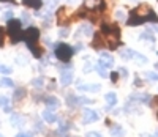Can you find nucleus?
I'll list each match as a JSON object with an SVG mask.
<instances>
[{"mask_svg":"<svg viewBox=\"0 0 158 137\" xmlns=\"http://www.w3.org/2000/svg\"><path fill=\"white\" fill-rule=\"evenodd\" d=\"M153 21L158 22V18L155 16V13L152 11V8H149V5H139L136 10L131 11V16L128 19V25H139L142 22H147V21Z\"/></svg>","mask_w":158,"mask_h":137,"instance_id":"obj_1","label":"nucleus"},{"mask_svg":"<svg viewBox=\"0 0 158 137\" xmlns=\"http://www.w3.org/2000/svg\"><path fill=\"white\" fill-rule=\"evenodd\" d=\"M74 54V49L70 47L68 44H59L56 47V57L62 62H70V58L73 57Z\"/></svg>","mask_w":158,"mask_h":137,"instance_id":"obj_2","label":"nucleus"},{"mask_svg":"<svg viewBox=\"0 0 158 137\" xmlns=\"http://www.w3.org/2000/svg\"><path fill=\"white\" fill-rule=\"evenodd\" d=\"M38 36H40V32H38V29H35V27H29V29L24 32V39H25V43H27V46L36 44Z\"/></svg>","mask_w":158,"mask_h":137,"instance_id":"obj_3","label":"nucleus"},{"mask_svg":"<svg viewBox=\"0 0 158 137\" xmlns=\"http://www.w3.org/2000/svg\"><path fill=\"white\" fill-rule=\"evenodd\" d=\"M112 63H114V58H112L111 54H108V52H101V54H100V62H98L100 66H103V68H111Z\"/></svg>","mask_w":158,"mask_h":137,"instance_id":"obj_4","label":"nucleus"},{"mask_svg":"<svg viewBox=\"0 0 158 137\" xmlns=\"http://www.w3.org/2000/svg\"><path fill=\"white\" fill-rule=\"evenodd\" d=\"M100 118V115L95 111H90V109H85L84 114H82V121L84 123H94Z\"/></svg>","mask_w":158,"mask_h":137,"instance_id":"obj_5","label":"nucleus"},{"mask_svg":"<svg viewBox=\"0 0 158 137\" xmlns=\"http://www.w3.org/2000/svg\"><path fill=\"white\" fill-rule=\"evenodd\" d=\"M68 21H70V14L67 13V8H60L57 11V22L60 25H65V24H68Z\"/></svg>","mask_w":158,"mask_h":137,"instance_id":"obj_6","label":"nucleus"},{"mask_svg":"<svg viewBox=\"0 0 158 137\" xmlns=\"http://www.w3.org/2000/svg\"><path fill=\"white\" fill-rule=\"evenodd\" d=\"M43 120L46 123H56L57 121V115L52 112V109H46V111L43 112Z\"/></svg>","mask_w":158,"mask_h":137,"instance_id":"obj_7","label":"nucleus"},{"mask_svg":"<svg viewBox=\"0 0 158 137\" xmlns=\"http://www.w3.org/2000/svg\"><path fill=\"white\" fill-rule=\"evenodd\" d=\"M60 82H62V85H70L73 82V73L71 71H62Z\"/></svg>","mask_w":158,"mask_h":137,"instance_id":"obj_8","label":"nucleus"},{"mask_svg":"<svg viewBox=\"0 0 158 137\" xmlns=\"http://www.w3.org/2000/svg\"><path fill=\"white\" fill-rule=\"evenodd\" d=\"M104 44H106L104 38H103L100 33H97V35H95V39L92 41V47H95V49H101V47H104Z\"/></svg>","mask_w":158,"mask_h":137,"instance_id":"obj_9","label":"nucleus"},{"mask_svg":"<svg viewBox=\"0 0 158 137\" xmlns=\"http://www.w3.org/2000/svg\"><path fill=\"white\" fill-rule=\"evenodd\" d=\"M22 3H24L25 6H29V8L38 10V8H41L43 0H22Z\"/></svg>","mask_w":158,"mask_h":137,"instance_id":"obj_10","label":"nucleus"},{"mask_svg":"<svg viewBox=\"0 0 158 137\" xmlns=\"http://www.w3.org/2000/svg\"><path fill=\"white\" fill-rule=\"evenodd\" d=\"M44 103H46L48 109H56V107H59V99H57L56 96H48V98L44 99Z\"/></svg>","mask_w":158,"mask_h":137,"instance_id":"obj_11","label":"nucleus"},{"mask_svg":"<svg viewBox=\"0 0 158 137\" xmlns=\"http://www.w3.org/2000/svg\"><path fill=\"white\" fill-rule=\"evenodd\" d=\"M131 99H141V103L144 104H150L152 96L150 95H135V96H131Z\"/></svg>","mask_w":158,"mask_h":137,"instance_id":"obj_12","label":"nucleus"},{"mask_svg":"<svg viewBox=\"0 0 158 137\" xmlns=\"http://www.w3.org/2000/svg\"><path fill=\"white\" fill-rule=\"evenodd\" d=\"M79 88L84 90V91H98L100 90V85L98 84H84V85H81Z\"/></svg>","mask_w":158,"mask_h":137,"instance_id":"obj_13","label":"nucleus"},{"mask_svg":"<svg viewBox=\"0 0 158 137\" xmlns=\"http://www.w3.org/2000/svg\"><path fill=\"white\" fill-rule=\"evenodd\" d=\"M106 101H108V104L109 106H115L117 104V95L115 93H112V91H109V93H106Z\"/></svg>","mask_w":158,"mask_h":137,"instance_id":"obj_14","label":"nucleus"},{"mask_svg":"<svg viewBox=\"0 0 158 137\" xmlns=\"http://www.w3.org/2000/svg\"><path fill=\"white\" fill-rule=\"evenodd\" d=\"M111 135H114V137H122V135H123V129H122V126L114 125V126L111 128Z\"/></svg>","mask_w":158,"mask_h":137,"instance_id":"obj_15","label":"nucleus"},{"mask_svg":"<svg viewBox=\"0 0 158 137\" xmlns=\"http://www.w3.org/2000/svg\"><path fill=\"white\" fill-rule=\"evenodd\" d=\"M25 95H27V91H25V88H18L16 91H15V96H13V99L15 101H21Z\"/></svg>","mask_w":158,"mask_h":137,"instance_id":"obj_16","label":"nucleus"},{"mask_svg":"<svg viewBox=\"0 0 158 137\" xmlns=\"http://www.w3.org/2000/svg\"><path fill=\"white\" fill-rule=\"evenodd\" d=\"M120 57L122 58H133L135 57V52L131 50V49H123V50H120Z\"/></svg>","mask_w":158,"mask_h":137,"instance_id":"obj_17","label":"nucleus"},{"mask_svg":"<svg viewBox=\"0 0 158 137\" xmlns=\"http://www.w3.org/2000/svg\"><path fill=\"white\" fill-rule=\"evenodd\" d=\"M141 38L142 39H147V41H155V38H153V33L152 32H144V33H141Z\"/></svg>","mask_w":158,"mask_h":137,"instance_id":"obj_18","label":"nucleus"},{"mask_svg":"<svg viewBox=\"0 0 158 137\" xmlns=\"http://www.w3.org/2000/svg\"><path fill=\"white\" fill-rule=\"evenodd\" d=\"M77 101H79V99L74 96V95H70V96L67 98V104H68V106H71V107H73V106H76V104H77Z\"/></svg>","mask_w":158,"mask_h":137,"instance_id":"obj_19","label":"nucleus"},{"mask_svg":"<svg viewBox=\"0 0 158 137\" xmlns=\"http://www.w3.org/2000/svg\"><path fill=\"white\" fill-rule=\"evenodd\" d=\"M0 85H3V87H13L15 84H13V80L8 79V77H3L2 80H0Z\"/></svg>","mask_w":158,"mask_h":137,"instance_id":"obj_20","label":"nucleus"},{"mask_svg":"<svg viewBox=\"0 0 158 137\" xmlns=\"http://www.w3.org/2000/svg\"><path fill=\"white\" fill-rule=\"evenodd\" d=\"M97 71H98V74H100L101 77H108V71H106V68H103V66L97 65Z\"/></svg>","mask_w":158,"mask_h":137,"instance_id":"obj_21","label":"nucleus"},{"mask_svg":"<svg viewBox=\"0 0 158 137\" xmlns=\"http://www.w3.org/2000/svg\"><path fill=\"white\" fill-rule=\"evenodd\" d=\"M81 32H82L84 35H92V25H89V24H87V25H82V27H81Z\"/></svg>","mask_w":158,"mask_h":137,"instance_id":"obj_22","label":"nucleus"},{"mask_svg":"<svg viewBox=\"0 0 158 137\" xmlns=\"http://www.w3.org/2000/svg\"><path fill=\"white\" fill-rule=\"evenodd\" d=\"M115 18H117L118 21H125V13H123L122 10H118V11H115Z\"/></svg>","mask_w":158,"mask_h":137,"instance_id":"obj_23","label":"nucleus"},{"mask_svg":"<svg viewBox=\"0 0 158 137\" xmlns=\"http://www.w3.org/2000/svg\"><path fill=\"white\" fill-rule=\"evenodd\" d=\"M133 58H136V60H139V62H142V63H147V58L144 57V55H141V54H136L135 52V57Z\"/></svg>","mask_w":158,"mask_h":137,"instance_id":"obj_24","label":"nucleus"},{"mask_svg":"<svg viewBox=\"0 0 158 137\" xmlns=\"http://www.w3.org/2000/svg\"><path fill=\"white\" fill-rule=\"evenodd\" d=\"M32 85L33 87H43V79H35V80H32Z\"/></svg>","mask_w":158,"mask_h":137,"instance_id":"obj_25","label":"nucleus"},{"mask_svg":"<svg viewBox=\"0 0 158 137\" xmlns=\"http://www.w3.org/2000/svg\"><path fill=\"white\" fill-rule=\"evenodd\" d=\"M147 79L149 80H158V74L156 73H147Z\"/></svg>","mask_w":158,"mask_h":137,"instance_id":"obj_26","label":"nucleus"},{"mask_svg":"<svg viewBox=\"0 0 158 137\" xmlns=\"http://www.w3.org/2000/svg\"><path fill=\"white\" fill-rule=\"evenodd\" d=\"M85 137H103L100 132H95V131H92V132H87Z\"/></svg>","mask_w":158,"mask_h":137,"instance_id":"obj_27","label":"nucleus"},{"mask_svg":"<svg viewBox=\"0 0 158 137\" xmlns=\"http://www.w3.org/2000/svg\"><path fill=\"white\" fill-rule=\"evenodd\" d=\"M0 106H8V98L6 96H0Z\"/></svg>","mask_w":158,"mask_h":137,"instance_id":"obj_28","label":"nucleus"},{"mask_svg":"<svg viewBox=\"0 0 158 137\" xmlns=\"http://www.w3.org/2000/svg\"><path fill=\"white\" fill-rule=\"evenodd\" d=\"M68 128H70V126L67 125V123H60V128H59V131H60V132H65Z\"/></svg>","mask_w":158,"mask_h":137,"instance_id":"obj_29","label":"nucleus"},{"mask_svg":"<svg viewBox=\"0 0 158 137\" xmlns=\"http://www.w3.org/2000/svg\"><path fill=\"white\" fill-rule=\"evenodd\" d=\"M3 18H5V19H8V21H10V19H13V11H5V13H3Z\"/></svg>","mask_w":158,"mask_h":137,"instance_id":"obj_30","label":"nucleus"},{"mask_svg":"<svg viewBox=\"0 0 158 137\" xmlns=\"http://www.w3.org/2000/svg\"><path fill=\"white\" fill-rule=\"evenodd\" d=\"M68 33H70V30H68V29H62L59 35H60L62 38H65V36H68Z\"/></svg>","mask_w":158,"mask_h":137,"instance_id":"obj_31","label":"nucleus"},{"mask_svg":"<svg viewBox=\"0 0 158 137\" xmlns=\"http://www.w3.org/2000/svg\"><path fill=\"white\" fill-rule=\"evenodd\" d=\"M118 73L122 74V77H127V76H128V70H127V68H120V70H118Z\"/></svg>","mask_w":158,"mask_h":137,"instance_id":"obj_32","label":"nucleus"},{"mask_svg":"<svg viewBox=\"0 0 158 137\" xmlns=\"http://www.w3.org/2000/svg\"><path fill=\"white\" fill-rule=\"evenodd\" d=\"M16 137H33V135H32V132H19Z\"/></svg>","mask_w":158,"mask_h":137,"instance_id":"obj_33","label":"nucleus"},{"mask_svg":"<svg viewBox=\"0 0 158 137\" xmlns=\"http://www.w3.org/2000/svg\"><path fill=\"white\" fill-rule=\"evenodd\" d=\"M3 29H2V27H0V46H3Z\"/></svg>","mask_w":158,"mask_h":137,"instance_id":"obj_34","label":"nucleus"},{"mask_svg":"<svg viewBox=\"0 0 158 137\" xmlns=\"http://www.w3.org/2000/svg\"><path fill=\"white\" fill-rule=\"evenodd\" d=\"M109 76H111L112 82H117V79H118V74H117V73H112V74H109Z\"/></svg>","mask_w":158,"mask_h":137,"instance_id":"obj_35","label":"nucleus"},{"mask_svg":"<svg viewBox=\"0 0 158 137\" xmlns=\"http://www.w3.org/2000/svg\"><path fill=\"white\" fill-rule=\"evenodd\" d=\"M90 70H92L90 65H85V66H84V71H90Z\"/></svg>","mask_w":158,"mask_h":137,"instance_id":"obj_36","label":"nucleus"},{"mask_svg":"<svg viewBox=\"0 0 158 137\" xmlns=\"http://www.w3.org/2000/svg\"><path fill=\"white\" fill-rule=\"evenodd\" d=\"M22 21H25V22H29V16H27V14H24V16H22Z\"/></svg>","mask_w":158,"mask_h":137,"instance_id":"obj_37","label":"nucleus"},{"mask_svg":"<svg viewBox=\"0 0 158 137\" xmlns=\"http://www.w3.org/2000/svg\"><path fill=\"white\" fill-rule=\"evenodd\" d=\"M2 70H3V66H2V65H0V73H2Z\"/></svg>","mask_w":158,"mask_h":137,"instance_id":"obj_38","label":"nucleus"},{"mask_svg":"<svg viewBox=\"0 0 158 137\" xmlns=\"http://www.w3.org/2000/svg\"><path fill=\"white\" fill-rule=\"evenodd\" d=\"M155 68H156V70H158V63H156V65H155Z\"/></svg>","mask_w":158,"mask_h":137,"instance_id":"obj_39","label":"nucleus"},{"mask_svg":"<svg viewBox=\"0 0 158 137\" xmlns=\"http://www.w3.org/2000/svg\"><path fill=\"white\" fill-rule=\"evenodd\" d=\"M0 137H3V135H2V134H0Z\"/></svg>","mask_w":158,"mask_h":137,"instance_id":"obj_40","label":"nucleus"}]
</instances>
